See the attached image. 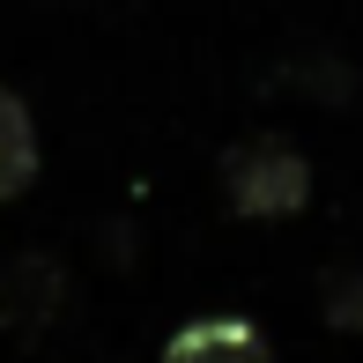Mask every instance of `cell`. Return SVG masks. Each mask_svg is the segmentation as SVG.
<instances>
[{"label":"cell","instance_id":"cell-1","mask_svg":"<svg viewBox=\"0 0 363 363\" xmlns=\"http://www.w3.org/2000/svg\"><path fill=\"white\" fill-rule=\"evenodd\" d=\"M223 201L245 223H282L311 201V156L282 134H245L223 148Z\"/></svg>","mask_w":363,"mask_h":363},{"label":"cell","instance_id":"cell-2","mask_svg":"<svg viewBox=\"0 0 363 363\" xmlns=\"http://www.w3.org/2000/svg\"><path fill=\"white\" fill-rule=\"evenodd\" d=\"M67 311V267L52 252H8L0 259V326L8 334H45Z\"/></svg>","mask_w":363,"mask_h":363},{"label":"cell","instance_id":"cell-3","mask_svg":"<svg viewBox=\"0 0 363 363\" xmlns=\"http://www.w3.org/2000/svg\"><path fill=\"white\" fill-rule=\"evenodd\" d=\"M163 363H282V356L245 311H193L163 341Z\"/></svg>","mask_w":363,"mask_h":363},{"label":"cell","instance_id":"cell-4","mask_svg":"<svg viewBox=\"0 0 363 363\" xmlns=\"http://www.w3.org/2000/svg\"><path fill=\"white\" fill-rule=\"evenodd\" d=\"M30 178H38V119H30V104L0 82V208L23 201Z\"/></svg>","mask_w":363,"mask_h":363},{"label":"cell","instance_id":"cell-5","mask_svg":"<svg viewBox=\"0 0 363 363\" xmlns=\"http://www.w3.org/2000/svg\"><path fill=\"white\" fill-rule=\"evenodd\" d=\"M319 311L334 334H363V267H326L319 274Z\"/></svg>","mask_w":363,"mask_h":363}]
</instances>
